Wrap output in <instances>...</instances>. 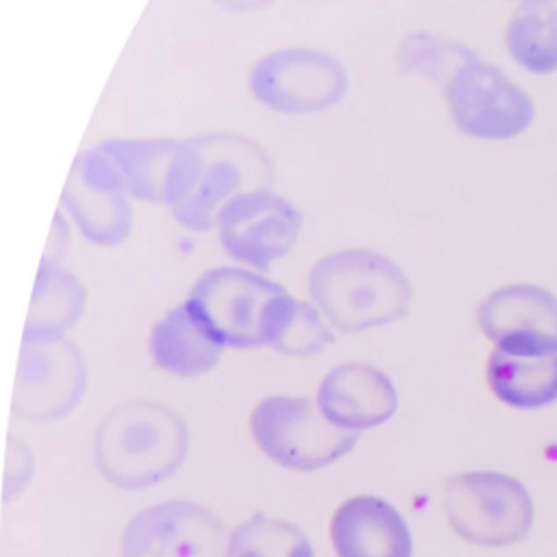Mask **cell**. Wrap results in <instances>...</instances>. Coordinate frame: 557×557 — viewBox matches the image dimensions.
<instances>
[{
    "instance_id": "4",
    "label": "cell",
    "mask_w": 557,
    "mask_h": 557,
    "mask_svg": "<svg viewBox=\"0 0 557 557\" xmlns=\"http://www.w3.org/2000/svg\"><path fill=\"white\" fill-rule=\"evenodd\" d=\"M250 433L272 461L311 472L344 457L357 444V431L335 426L309 398L270 396L250 413Z\"/></svg>"
},
{
    "instance_id": "8",
    "label": "cell",
    "mask_w": 557,
    "mask_h": 557,
    "mask_svg": "<svg viewBox=\"0 0 557 557\" xmlns=\"http://www.w3.org/2000/svg\"><path fill=\"white\" fill-rule=\"evenodd\" d=\"M218 226L222 246L233 259L268 270L298 239L300 213L276 194L250 189L222 207Z\"/></svg>"
},
{
    "instance_id": "9",
    "label": "cell",
    "mask_w": 557,
    "mask_h": 557,
    "mask_svg": "<svg viewBox=\"0 0 557 557\" xmlns=\"http://www.w3.org/2000/svg\"><path fill=\"white\" fill-rule=\"evenodd\" d=\"M242 170L233 148H207L200 141L178 144L165 189V202L176 218L191 228H209L222 207L237 196Z\"/></svg>"
},
{
    "instance_id": "13",
    "label": "cell",
    "mask_w": 557,
    "mask_h": 557,
    "mask_svg": "<svg viewBox=\"0 0 557 557\" xmlns=\"http://www.w3.org/2000/svg\"><path fill=\"white\" fill-rule=\"evenodd\" d=\"M398 398L387 374L366 363H344L331 370L320 389V411L339 429H370L396 411Z\"/></svg>"
},
{
    "instance_id": "5",
    "label": "cell",
    "mask_w": 557,
    "mask_h": 557,
    "mask_svg": "<svg viewBox=\"0 0 557 557\" xmlns=\"http://www.w3.org/2000/svg\"><path fill=\"white\" fill-rule=\"evenodd\" d=\"M287 292L239 268H215L198 278L189 302L222 346L252 348L268 339L270 318Z\"/></svg>"
},
{
    "instance_id": "12",
    "label": "cell",
    "mask_w": 557,
    "mask_h": 557,
    "mask_svg": "<svg viewBox=\"0 0 557 557\" xmlns=\"http://www.w3.org/2000/svg\"><path fill=\"white\" fill-rule=\"evenodd\" d=\"M261 102L281 111L326 107L344 91V72L333 59L315 52L287 50L263 59L252 76Z\"/></svg>"
},
{
    "instance_id": "14",
    "label": "cell",
    "mask_w": 557,
    "mask_h": 557,
    "mask_svg": "<svg viewBox=\"0 0 557 557\" xmlns=\"http://www.w3.org/2000/svg\"><path fill=\"white\" fill-rule=\"evenodd\" d=\"M337 557H411V533L403 516L383 498L355 496L331 520Z\"/></svg>"
},
{
    "instance_id": "11",
    "label": "cell",
    "mask_w": 557,
    "mask_h": 557,
    "mask_svg": "<svg viewBox=\"0 0 557 557\" xmlns=\"http://www.w3.org/2000/svg\"><path fill=\"white\" fill-rule=\"evenodd\" d=\"M85 389L81 355L72 344L59 339L24 342L13 411L30 420H54L65 416Z\"/></svg>"
},
{
    "instance_id": "24",
    "label": "cell",
    "mask_w": 557,
    "mask_h": 557,
    "mask_svg": "<svg viewBox=\"0 0 557 557\" xmlns=\"http://www.w3.org/2000/svg\"><path fill=\"white\" fill-rule=\"evenodd\" d=\"M513 2H518V4H553L557 0H513Z\"/></svg>"
},
{
    "instance_id": "7",
    "label": "cell",
    "mask_w": 557,
    "mask_h": 557,
    "mask_svg": "<svg viewBox=\"0 0 557 557\" xmlns=\"http://www.w3.org/2000/svg\"><path fill=\"white\" fill-rule=\"evenodd\" d=\"M220 518L196 503H163L131 518L122 557H231Z\"/></svg>"
},
{
    "instance_id": "18",
    "label": "cell",
    "mask_w": 557,
    "mask_h": 557,
    "mask_svg": "<svg viewBox=\"0 0 557 557\" xmlns=\"http://www.w3.org/2000/svg\"><path fill=\"white\" fill-rule=\"evenodd\" d=\"M176 148V141H107L98 152L126 194L165 200Z\"/></svg>"
},
{
    "instance_id": "20",
    "label": "cell",
    "mask_w": 557,
    "mask_h": 557,
    "mask_svg": "<svg viewBox=\"0 0 557 557\" xmlns=\"http://www.w3.org/2000/svg\"><path fill=\"white\" fill-rule=\"evenodd\" d=\"M81 307L83 292L72 276L57 272L52 268L50 278L46 283V276L39 274L30 315L26 322L24 342L59 339V335L76 322Z\"/></svg>"
},
{
    "instance_id": "21",
    "label": "cell",
    "mask_w": 557,
    "mask_h": 557,
    "mask_svg": "<svg viewBox=\"0 0 557 557\" xmlns=\"http://www.w3.org/2000/svg\"><path fill=\"white\" fill-rule=\"evenodd\" d=\"M231 557H315L307 535L287 520L255 513L231 533Z\"/></svg>"
},
{
    "instance_id": "23",
    "label": "cell",
    "mask_w": 557,
    "mask_h": 557,
    "mask_svg": "<svg viewBox=\"0 0 557 557\" xmlns=\"http://www.w3.org/2000/svg\"><path fill=\"white\" fill-rule=\"evenodd\" d=\"M474 54L463 48L461 44H448V41H437L426 35H413L411 44L403 46L400 61L409 70H418L431 76H442L444 72H450V76Z\"/></svg>"
},
{
    "instance_id": "2",
    "label": "cell",
    "mask_w": 557,
    "mask_h": 557,
    "mask_svg": "<svg viewBox=\"0 0 557 557\" xmlns=\"http://www.w3.org/2000/svg\"><path fill=\"white\" fill-rule=\"evenodd\" d=\"M309 287L318 307L342 331L387 324L409 305V285L398 268L363 250L322 259L311 272Z\"/></svg>"
},
{
    "instance_id": "1",
    "label": "cell",
    "mask_w": 557,
    "mask_h": 557,
    "mask_svg": "<svg viewBox=\"0 0 557 557\" xmlns=\"http://www.w3.org/2000/svg\"><path fill=\"white\" fill-rule=\"evenodd\" d=\"M187 446V426L176 411L152 400H131L102 418L94 455L107 481L122 490H144L174 474Z\"/></svg>"
},
{
    "instance_id": "3",
    "label": "cell",
    "mask_w": 557,
    "mask_h": 557,
    "mask_svg": "<svg viewBox=\"0 0 557 557\" xmlns=\"http://www.w3.org/2000/svg\"><path fill=\"white\" fill-rule=\"evenodd\" d=\"M444 511L450 529L479 546L520 542L533 524V500L527 487L492 470L450 476L444 487Z\"/></svg>"
},
{
    "instance_id": "6",
    "label": "cell",
    "mask_w": 557,
    "mask_h": 557,
    "mask_svg": "<svg viewBox=\"0 0 557 557\" xmlns=\"http://www.w3.org/2000/svg\"><path fill=\"white\" fill-rule=\"evenodd\" d=\"M446 104L455 126L479 139H513L535 117L531 96L500 67L476 57L450 76Z\"/></svg>"
},
{
    "instance_id": "15",
    "label": "cell",
    "mask_w": 557,
    "mask_h": 557,
    "mask_svg": "<svg viewBox=\"0 0 557 557\" xmlns=\"http://www.w3.org/2000/svg\"><path fill=\"white\" fill-rule=\"evenodd\" d=\"M128 194L115 183L104 159L94 148L83 157L67 181V209L74 213L83 233L100 244L117 242L131 222Z\"/></svg>"
},
{
    "instance_id": "16",
    "label": "cell",
    "mask_w": 557,
    "mask_h": 557,
    "mask_svg": "<svg viewBox=\"0 0 557 557\" xmlns=\"http://www.w3.org/2000/svg\"><path fill=\"white\" fill-rule=\"evenodd\" d=\"M152 363L176 376L205 374L220 361L222 344L207 329L191 302L168 311L148 339Z\"/></svg>"
},
{
    "instance_id": "17",
    "label": "cell",
    "mask_w": 557,
    "mask_h": 557,
    "mask_svg": "<svg viewBox=\"0 0 557 557\" xmlns=\"http://www.w3.org/2000/svg\"><path fill=\"white\" fill-rule=\"evenodd\" d=\"M485 379L492 394L516 409H537L557 400V352L511 355L494 348Z\"/></svg>"
},
{
    "instance_id": "19",
    "label": "cell",
    "mask_w": 557,
    "mask_h": 557,
    "mask_svg": "<svg viewBox=\"0 0 557 557\" xmlns=\"http://www.w3.org/2000/svg\"><path fill=\"white\" fill-rule=\"evenodd\" d=\"M505 48L531 74L557 72V7L520 4L507 22Z\"/></svg>"
},
{
    "instance_id": "22",
    "label": "cell",
    "mask_w": 557,
    "mask_h": 557,
    "mask_svg": "<svg viewBox=\"0 0 557 557\" xmlns=\"http://www.w3.org/2000/svg\"><path fill=\"white\" fill-rule=\"evenodd\" d=\"M329 342H333V335L318 311L289 296L268 344L283 355H313Z\"/></svg>"
},
{
    "instance_id": "10",
    "label": "cell",
    "mask_w": 557,
    "mask_h": 557,
    "mask_svg": "<svg viewBox=\"0 0 557 557\" xmlns=\"http://www.w3.org/2000/svg\"><path fill=\"white\" fill-rule=\"evenodd\" d=\"M483 335L511 355L557 352V296L537 285H505L476 309Z\"/></svg>"
}]
</instances>
